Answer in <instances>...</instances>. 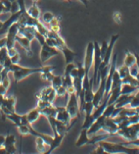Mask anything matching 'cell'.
<instances>
[{
	"label": "cell",
	"mask_w": 139,
	"mask_h": 154,
	"mask_svg": "<svg viewBox=\"0 0 139 154\" xmlns=\"http://www.w3.org/2000/svg\"><path fill=\"white\" fill-rule=\"evenodd\" d=\"M82 79H80V77H77V78H74L73 79V85H74V91H76V94L77 96L78 97V95H80V91H82Z\"/></svg>",
	"instance_id": "cell-29"
},
{
	"label": "cell",
	"mask_w": 139,
	"mask_h": 154,
	"mask_svg": "<svg viewBox=\"0 0 139 154\" xmlns=\"http://www.w3.org/2000/svg\"><path fill=\"white\" fill-rule=\"evenodd\" d=\"M35 38H36L37 40H38V42L40 43V45H43V44H45V37L43 35H41L40 32H38L36 31V29H35Z\"/></svg>",
	"instance_id": "cell-38"
},
{
	"label": "cell",
	"mask_w": 139,
	"mask_h": 154,
	"mask_svg": "<svg viewBox=\"0 0 139 154\" xmlns=\"http://www.w3.org/2000/svg\"><path fill=\"white\" fill-rule=\"evenodd\" d=\"M50 82L52 88L54 89H57L59 86L63 85V76H54Z\"/></svg>",
	"instance_id": "cell-31"
},
{
	"label": "cell",
	"mask_w": 139,
	"mask_h": 154,
	"mask_svg": "<svg viewBox=\"0 0 139 154\" xmlns=\"http://www.w3.org/2000/svg\"><path fill=\"white\" fill-rule=\"evenodd\" d=\"M137 89V86L131 85L129 84H122L121 92L122 94H132V93L136 92Z\"/></svg>",
	"instance_id": "cell-27"
},
{
	"label": "cell",
	"mask_w": 139,
	"mask_h": 154,
	"mask_svg": "<svg viewBox=\"0 0 139 154\" xmlns=\"http://www.w3.org/2000/svg\"><path fill=\"white\" fill-rule=\"evenodd\" d=\"M57 107V114H56V119L58 121H61L63 123L67 124V125H70L71 121H72V118L68 112L67 108L66 107H63V106H56Z\"/></svg>",
	"instance_id": "cell-14"
},
{
	"label": "cell",
	"mask_w": 139,
	"mask_h": 154,
	"mask_svg": "<svg viewBox=\"0 0 139 154\" xmlns=\"http://www.w3.org/2000/svg\"><path fill=\"white\" fill-rule=\"evenodd\" d=\"M94 153H106V152H105V149L102 147V146L98 144V146H97L96 149L94 150Z\"/></svg>",
	"instance_id": "cell-50"
},
{
	"label": "cell",
	"mask_w": 139,
	"mask_h": 154,
	"mask_svg": "<svg viewBox=\"0 0 139 154\" xmlns=\"http://www.w3.org/2000/svg\"><path fill=\"white\" fill-rule=\"evenodd\" d=\"M22 12H24V11L19 10V11H17V12H15V13H11V16L7 19V20L3 21L2 28L0 29V35H6L7 32H8V29L10 28V26L19 20V18H20Z\"/></svg>",
	"instance_id": "cell-10"
},
{
	"label": "cell",
	"mask_w": 139,
	"mask_h": 154,
	"mask_svg": "<svg viewBox=\"0 0 139 154\" xmlns=\"http://www.w3.org/2000/svg\"><path fill=\"white\" fill-rule=\"evenodd\" d=\"M113 18H114V20L117 24H119V25L122 24V15L119 12H116L114 14V16H113Z\"/></svg>",
	"instance_id": "cell-45"
},
{
	"label": "cell",
	"mask_w": 139,
	"mask_h": 154,
	"mask_svg": "<svg viewBox=\"0 0 139 154\" xmlns=\"http://www.w3.org/2000/svg\"><path fill=\"white\" fill-rule=\"evenodd\" d=\"M5 119L10 120V121L12 122L16 127L22 125V123H21V115L17 114L16 112H13V113H10L8 115H6L5 117H4V120Z\"/></svg>",
	"instance_id": "cell-28"
},
{
	"label": "cell",
	"mask_w": 139,
	"mask_h": 154,
	"mask_svg": "<svg viewBox=\"0 0 139 154\" xmlns=\"http://www.w3.org/2000/svg\"><path fill=\"white\" fill-rule=\"evenodd\" d=\"M87 130L88 129H83V128H82L80 137H78L77 140L76 141L77 147H81V146H83L85 144H89L90 137H89V134L87 133Z\"/></svg>",
	"instance_id": "cell-19"
},
{
	"label": "cell",
	"mask_w": 139,
	"mask_h": 154,
	"mask_svg": "<svg viewBox=\"0 0 139 154\" xmlns=\"http://www.w3.org/2000/svg\"><path fill=\"white\" fill-rule=\"evenodd\" d=\"M27 12H28V14L29 15V16L36 19V20H39L40 17H41L40 10H39L38 6H37V4H36V1H33V4L27 10Z\"/></svg>",
	"instance_id": "cell-25"
},
{
	"label": "cell",
	"mask_w": 139,
	"mask_h": 154,
	"mask_svg": "<svg viewBox=\"0 0 139 154\" xmlns=\"http://www.w3.org/2000/svg\"><path fill=\"white\" fill-rule=\"evenodd\" d=\"M106 117L102 114L101 116H99L98 118H97L91 126L88 128L87 130V133L89 136H93V134H95L97 131H99L100 130H102V127H103V124H104V121Z\"/></svg>",
	"instance_id": "cell-15"
},
{
	"label": "cell",
	"mask_w": 139,
	"mask_h": 154,
	"mask_svg": "<svg viewBox=\"0 0 139 154\" xmlns=\"http://www.w3.org/2000/svg\"><path fill=\"white\" fill-rule=\"evenodd\" d=\"M123 65L127 66L128 68H131L132 66L136 65V57H135V54L130 52L129 50H125V62H123Z\"/></svg>",
	"instance_id": "cell-23"
},
{
	"label": "cell",
	"mask_w": 139,
	"mask_h": 154,
	"mask_svg": "<svg viewBox=\"0 0 139 154\" xmlns=\"http://www.w3.org/2000/svg\"><path fill=\"white\" fill-rule=\"evenodd\" d=\"M55 17V15L53 13L51 12H44L42 15H41V20H42V22L44 24L46 25H49L50 22L53 20Z\"/></svg>",
	"instance_id": "cell-32"
},
{
	"label": "cell",
	"mask_w": 139,
	"mask_h": 154,
	"mask_svg": "<svg viewBox=\"0 0 139 154\" xmlns=\"http://www.w3.org/2000/svg\"><path fill=\"white\" fill-rule=\"evenodd\" d=\"M117 134L126 140H135V138L139 137V123L130 124L129 126L119 129Z\"/></svg>",
	"instance_id": "cell-3"
},
{
	"label": "cell",
	"mask_w": 139,
	"mask_h": 154,
	"mask_svg": "<svg viewBox=\"0 0 139 154\" xmlns=\"http://www.w3.org/2000/svg\"><path fill=\"white\" fill-rule=\"evenodd\" d=\"M33 1H37V0H33Z\"/></svg>",
	"instance_id": "cell-60"
},
{
	"label": "cell",
	"mask_w": 139,
	"mask_h": 154,
	"mask_svg": "<svg viewBox=\"0 0 139 154\" xmlns=\"http://www.w3.org/2000/svg\"><path fill=\"white\" fill-rule=\"evenodd\" d=\"M107 48H108V42L106 40H104L102 42V45L100 46V53H101V57H102V59L104 58L105 53H106V51H107Z\"/></svg>",
	"instance_id": "cell-42"
},
{
	"label": "cell",
	"mask_w": 139,
	"mask_h": 154,
	"mask_svg": "<svg viewBox=\"0 0 139 154\" xmlns=\"http://www.w3.org/2000/svg\"><path fill=\"white\" fill-rule=\"evenodd\" d=\"M93 110H94V105H93L92 101H90V102H85L84 106H83V111L85 114H91Z\"/></svg>",
	"instance_id": "cell-37"
},
{
	"label": "cell",
	"mask_w": 139,
	"mask_h": 154,
	"mask_svg": "<svg viewBox=\"0 0 139 154\" xmlns=\"http://www.w3.org/2000/svg\"><path fill=\"white\" fill-rule=\"evenodd\" d=\"M4 13H6L5 10H4V7H3L1 1H0V14H4Z\"/></svg>",
	"instance_id": "cell-53"
},
{
	"label": "cell",
	"mask_w": 139,
	"mask_h": 154,
	"mask_svg": "<svg viewBox=\"0 0 139 154\" xmlns=\"http://www.w3.org/2000/svg\"><path fill=\"white\" fill-rule=\"evenodd\" d=\"M115 108H116L115 103H114V104H109V105H107L106 108H105L104 112H103V115H104L106 118L111 117L112 114H113V112H114V110H115Z\"/></svg>",
	"instance_id": "cell-35"
},
{
	"label": "cell",
	"mask_w": 139,
	"mask_h": 154,
	"mask_svg": "<svg viewBox=\"0 0 139 154\" xmlns=\"http://www.w3.org/2000/svg\"><path fill=\"white\" fill-rule=\"evenodd\" d=\"M81 2H82V4H84V6L87 7V5H88V0H81Z\"/></svg>",
	"instance_id": "cell-56"
},
{
	"label": "cell",
	"mask_w": 139,
	"mask_h": 154,
	"mask_svg": "<svg viewBox=\"0 0 139 154\" xmlns=\"http://www.w3.org/2000/svg\"><path fill=\"white\" fill-rule=\"evenodd\" d=\"M35 144H36L37 152H39V153H46L48 148H49V144H48L42 137H36Z\"/></svg>",
	"instance_id": "cell-22"
},
{
	"label": "cell",
	"mask_w": 139,
	"mask_h": 154,
	"mask_svg": "<svg viewBox=\"0 0 139 154\" xmlns=\"http://www.w3.org/2000/svg\"><path fill=\"white\" fill-rule=\"evenodd\" d=\"M102 130L105 131L106 134H111V136H114V134H117L118 131H119V125L115 122L114 118L108 117L105 119Z\"/></svg>",
	"instance_id": "cell-12"
},
{
	"label": "cell",
	"mask_w": 139,
	"mask_h": 154,
	"mask_svg": "<svg viewBox=\"0 0 139 154\" xmlns=\"http://www.w3.org/2000/svg\"><path fill=\"white\" fill-rule=\"evenodd\" d=\"M4 97H5V95H2L1 93H0V107H1V105H2V103H3V100H4Z\"/></svg>",
	"instance_id": "cell-54"
},
{
	"label": "cell",
	"mask_w": 139,
	"mask_h": 154,
	"mask_svg": "<svg viewBox=\"0 0 139 154\" xmlns=\"http://www.w3.org/2000/svg\"><path fill=\"white\" fill-rule=\"evenodd\" d=\"M80 2H81V0H80Z\"/></svg>",
	"instance_id": "cell-61"
},
{
	"label": "cell",
	"mask_w": 139,
	"mask_h": 154,
	"mask_svg": "<svg viewBox=\"0 0 139 154\" xmlns=\"http://www.w3.org/2000/svg\"><path fill=\"white\" fill-rule=\"evenodd\" d=\"M3 68H4V67H3L2 65H0V84H1V72H2Z\"/></svg>",
	"instance_id": "cell-57"
},
{
	"label": "cell",
	"mask_w": 139,
	"mask_h": 154,
	"mask_svg": "<svg viewBox=\"0 0 139 154\" xmlns=\"http://www.w3.org/2000/svg\"><path fill=\"white\" fill-rule=\"evenodd\" d=\"M97 144L101 145L105 149L106 153H123V154H139V148H129V146H125L122 143H115V142H109L105 140L99 141Z\"/></svg>",
	"instance_id": "cell-1"
},
{
	"label": "cell",
	"mask_w": 139,
	"mask_h": 154,
	"mask_svg": "<svg viewBox=\"0 0 139 154\" xmlns=\"http://www.w3.org/2000/svg\"><path fill=\"white\" fill-rule=\"evenodd\" d=\"M134 94H121V96L117 99L115 102V106L117 108H122V107H127L128 104L130 103L131 99L133 98Z\"/></svg>",
	"instance_id": "cell-17"
},
{
	"label": "cell",
	"mask_w": 139,
	"mask_h": 154,
	"mask_svg": "<svg viewBox=\"0 0 139 154\" xmlns=\"http://www.w3.org/2000/svg\"><path fill=\"white\" fill-rule=\"evenodd\" d=\"M19 27H20V24L17 22H15L12 25L10 26V28L8 29V32L5 35L6 37V44L5 46L7 48V50H11L15 48V44H16V36L19 33Z\"/></svg>",
	"instance_id": "cell-6"
},
{
	"label": "cell",
	"mask_w": 139,
	"mask_h": 154,
	"mask_svg": "<svg viewBox=\"0 0 139 154\" xmlns=\"http://www.w3.org/2000/svg\"><path fill=\"white\" fill-rule=\"evenodd\" d=\"M4 142H5V137L0 134V148L4 146Z\"/></svg>",
	"instance_id": "cell-52"
},
{
	"label": "cell",
	"mask_w": 139,
	"mask_h": 154,
	"mask_svg": "<svg viewBox=\"0 0 139 154\" xmlns=\"http://www.w3.org/2000/svg\"><path fill=\"white\" fill-rule=\"evenodd\" d=\"M103 59L101 57V53H100V46L97 41H94V56H93V76L91 78V80L93 82V86H95L97 85H99L100 80L98 78V71H99V67L102 63Z\"/></svg>",
	"instance_id": "cell-2"
},
{
	"label": "cell",
	"mask_w": 139,
	"mask_h": 154,
	"mask_svg": "<svg viewBox=\"0 0 139 154\" xmlns=\"http://www.w3.org/2000/svg\"><path fill=\"white\" fill-rule=\"evenodd\" d=\"M35 29H36V31H37V32H40L41 35H43L45 37L47 36L48 32H49V29H47V28L45 27V26H44L42 23H40V22H38V23H37Z\"/></svg>",
	"instance_id": "cell-34"
},
{
	"label": "cell",
	"mask_w": 139,
	"mask_h": 154,
	"mask_svg": "<svg viewBox=\"0 0 139 154\" xmlns=\"http://www.w3.org/2000/svg\"><path fill=\"white\" fill-rule=\"evenodd\" d=\"M94 121H95V118L93 117L92 113L91 114H85V119H84L83 124H82V128H83V129H88Z\"/></svg>",
	"instance_id": "cell-30"
},
{
	"label": "cell",
	"mask_w": 139,
	"mask_h": 154,
	"mask_svg": "<svg viewBox=\"0 0 139 154\" xmlns=\"http://www.w3.org/2000/svg\"><path fill=\"white\" fill-rule=\"evenodd\" d=\"M7 56H8V50H7L6 46L0 48V65L3 66V63H4Z\"/></svg>",
	"instance_id": "cell-36"
},
{
	"label": "cell",
	"mask_w": 139,
	"mask_h": 154,
	"mask_svg": "<svg viewBox=\"0 0 139 154\" xmlns=\"http://www.w3.org/2000/svg\"><path fill=\"white\" fill-rule=\"evenodd\" d=\"M119 38V35H112L111 37V40L110 42L108 43V48H107V51L105 53V56L103 58V61L102 64L105 66H108L110 65V62H111V59H112V56H113V49H114V45L115 43L117 42V40Z\"/></svg>",
	"instance_id": "cell-11"
},
{
	"label": "cell",
	"mask_w": 139,
	"mask_h": 154,
	"mask_svg": "<svg viewBox=\"0 0 139 154\" xmlns=\"http://www.w3.org/2000/svg\"><path fill=\"white\" fill-rule=\"evenodd\" d=\"M55 91H56V94H57L58 96H66L68 94L67 88L64 85L59 86V88L57 89H55Z\"/></svg>",
	"instance_id": "cell-41"
},
{
	"label": "cell",
	"mask_w": 139,
	"mask_h": 154,
	"mask_svg": "<svg viewBox=\"0 0 139 154\" xmlns=\"http://www.w3.org/2000/svg\"><path fill=\"white\" fill-rule=\"evenodd\" d=\"M41 79L46 82H51L52 79L54 78V75L52 74L51 72H46V73H40Z\"/></svg>",
	"instance_id": "cell-40"
},
{
	"label": "cell",
	"mask_w": 139,
	"mask_h": 154,
	"mask_svg": "<svg viewBox=\"0 0 139 154\" xmlns=\"http://www.w3.org/2000/svg\"><path fill=\"white\" fill-rule=\"evenodd\" d=\"M76 67V65L74 64V62L66 64V68H65V72H64V76H71V72L72 70Z\"/></svg>",
	"instance_id": "cell-39"
},
{
	"label": "cell",
	"mask_w": 139,
	"mask_h": 154,
	"mask_svg": "<svg viewBox=\"0 0 139 154\" xmlns=\"http://www.w3.org/2000/svg\"><path fill=\"white\" fill-rule=\"evenodd\" d=\"M118 72L119 74V76H121L122 80V79H125V77H127L130 74L129 68L127 66H125V65H122V66L119 67V68L118 69Z\"/></svg>",
	"instance_id": "cell-33"
},
{
	"label": "cell",
	"mask_w": 139,
	"mask_h": 154,
	"mask_svg": "<svg viewBox=\"0 0 139 154\" xmlns=\"http://www.w3.org/2000/svg\"><path fill=\"white\" fill-rule=\"evenodd\" d=\"M67 110L69 112L71 118H77L80 117V103H78V97L77 96L76 92H73L69 94V98H68V103H67Z\"/></svg>",
	"instance_id": "cell-5"
},
{
	"label": "cell",
	"mask_w": 139,
	"mask_h": 154,
	"mask_svg": "<svg viewBox=\"0 0 139 154\" xmlns=\"http://www.w3.org/2000/svg\"><path fill=\"white\" fill-rule=\"evenodd\" d=\"M39 111H40L41 115H44L46 118L47 117H56V114H57V107L50 104V105H48L47 107L40 109Z\"/></svg>",
	"instance_id": "cell-24"
},
{
	"label": "cell",
	"mask_w": 139,
	"mask_h": 154,
	"mask_svg": "<svg viewBox=\"0 0 139 154\" xmlns=\"http://www.w3.org/2000/svg\"><path fill=\"white\" fill-rule=\"evenodd\" d=\"M11 58V61H12V64H18L19 62H20V54L18 53V52H16L15 54H13L12 56H10Z\"/></svg>",
	"instance_id": "cell-44"
},
{
	"label": "cell",
	"mask_w": 139,
	"mask_h": 154,
	"mask_svg": "<svg viewBox=\"0 0 139 154\" xmlns=\"http://www.w3.org/2000/svg\"><path fill=\"white\" fill-rule=\"evenodd\" d=\"M56 95H57V94H56L55 89L52 88V86H48V88H44L40 92L37 93L36 98L52 103L54 101Z\"/></svg>",
	"instance_id": "cell-9"
},
{
	"label": "cell",
	"mask_w": 139,
	"mask_h": 154,
	"mask_svg": "<svg viewBox=\"0 0 139 154\" xmlns=\"http://www.w3.org/2000/svg\"><path fill=\"white\" fill-rule=\"evenodd\" d=\"M40 111H39V109L38 108H35V109H32V110H31L29 112V113L27 114V117H28V121L29 123L31 124H33L35 121H37L38 120V118L40 117Z\"/></svg>",
	"instance_id": "cell-26"
},
{
	"label": "cell",
	"mask_w": 139,
	"mask_h": 154,
	"mask_svg": "<svg viewBox=\"0 0 139 154\" xmlns=\"http://www.w3.org/2000/svg\"><path fill=\"white\" fill-rule=\"evenodd\" d=\"M20 10V7H19V4L17 2V0H13L12 1V5H11V10H10V13H15L17 11Z\"/></svg>",
	"instance_id": "cell-43"
},
{
	"label": "cell",
	"mask_w": 139,
	"mask_h": 154,
	"mask_svg": "<svg viewBox=\"0 0 139 154\" xmlns=\"http://www.w3.org/2000/svg\"><path fill=\"white\" fill-rule=\"evenodd\" d=\"M21 123L22 125H29V121H28V117H27V114H24L21 116Z\"/></svg>",
	"instance_id": "cell-48"
},
{
	"label": "cell",
	"mask_w": 139,
	"mask_h": 154,
	"mask_svg": "<svg viewBox=\"0 0 139 154\" xmlns=\"http://www.w3.org/2000/svg\"><path fill=\"white\" fill-rule=\"evenodd\" d=\"M71 77H72V79H74L78 77V70H77V67L76 66L72 70V72H71Z\"/></svg>",
	"instance_id": "cell-49"
},
{
	"label": "cell",
	"mask_w": 139,
	"mask_h": 154,
	"mask_svg": "<svg viewBox=\"0 0 139 154\" xmlns=\"http://www.w3.org/2000/svg\"><path fill=\"white\" fill-rule=\"evenodd\" d=\"M65 136L66 134H56V136H54L51 143L49 144V148H48L46 153H51L52 151H54L55 149H57L59 146L61 145Z\"/></svg>",
	"instance_id": "cell-18"
},
{
	"label": "cell",
	"mask_w": 139,
	"mask_h": 154,
	"mask_svg": "<svg viewBox=\"0 0 139 154\" xmlns=\"http://www.w3.org/2000/svg\"><path fill=\"white\" fill-rule=\"evenodd\" d=\"M4 147L6 149L7 153L13 154L17 152L16 148V137L15 136L11 134H7V136L5 137V142H4Z\"/></svg>",
	"instance_id": "cell-13"
},
{
	"label": "cell",
	"mask_w": 139,
	"mask_h": 154,
	"mask_svg": "<svg viewBox=\"0 0 139 154\" xmlns=\"http://www.w3.org/2000/svg\"><path fill=\"white\" fill-rule=\"evenodd\" d=\"M15 105H16V98L13 95L4 97L3 103L1 105V107H0V111H1L3 120H4V117L6 115L15 112Z\"/></svg>",
	"instance_id": "cell-7"
},
{
	"label": "cell",
	"mask_w": 139,
	"mask_h": 154,
	"mask_svg": "<svg viewBox=\"0 0 139 154\" xmlns=\"http://www.w3.org/2000/svg\"><path fill=\"white\" fill-rule=\"evenodd\" d=\"M135 57H136V66L139 70V55L138 54H135Z\"/></svg>",
	"instance_id": "cell-55"
},
{
	"label": "cell",
	"mask_w": 139,
	"mask_h": 154,
	"mask_svg": "<svg viewBox=\"0 0 139 154\" xmlns=\"http://www.w3.org/2000/svg\"><path fill=\"white\" fill-rule=\"evenodd\" d=\"M16 42L19 43L23 48H24V49L26 50V52H27L29 57H32V48H31V42H32L31 40H29V38H27L26 36L18 35L16 36Z\"/></svg>",
	"instance_id": "cell-16"
},
{
	"label": "cell",
	"mask_w": 139,
	"mask_h": 154,
	"mask_svg": "<svg viewBox=\"0 0 139 154\" xmlns=\"http://www.w3.org/2000/svg\"><path fill=\"white\" fill-rule=\"evenodd\" d=\"M6 92H7V88L2 84H0V93H1L2 95H5Z\"/></svg>",
	"instance_id": "cell-51"
},
{
	"label": "cell",
	"mask_w": 139,
	"mask_h": 154,
	"mask_svg": "<svg viewBox=\"0 0 139 154\" xmlns=\"http://www.w3.org/2000/svg\"><path fill=\"white\" fill-rule=\"evenodd\" d=\"M136 78H137V80H138V85H137V88L139 89V73H138V75L136 76Z\"/></svg>",
	"instance_id": "cell-58"
},
{
	"label": "cell",
	"mask_w": 139,
	"mask_h": 154,
	"mask_svg": "<svg viewBox=\"0 0 139 154\" xmlns=\"http://www.w3.org/2000/svg\"><path fill=\"white\" fill-rule=\"evenodd\" d=\"M129 72H130V75H132L133 77H136L139 73V70L137 68V66L134 65V66L131 67V68H129Z\"/></svg>",
	"instance_id": "cell-46"
},
{
	"label": "cell",
	"mask_w": 139,
	"mask_h": 154,
	"mask_svg": "<svg viewBox=\"0 0 139 154\" xmlns=\"http://www.w3.org/2000/svg\"><path fill=\"white\" fill-rule=\"evenodd\" d=\"M43 72V67H36V68H27V67H20V69L13 72L15 84H17L23 79H26L27 77L31 76L33 74H40Z\"/></svg>",
	"instance_id": "cell-4"
},
{
	"label": "cell",
	"mask_w": 139,
	"mask_h": 154,
	"mask_svg": "<svg viewBox=\"0 0 139 154\" xmlns=\"http://www.w3.org/2000/svg\"><path fill=\"white\" fill-rule=\"evenodd\" d=\"M12 65V61H11V58H10V56L8 55L7 56V58L5 59V61L4 63H3V67L6 69H9V67Z\"/></svg>",
	"instance_id": "cell-47"
},
{
	"label": "cell",
	"mask_w": 139,
	"mask_h": 154,
	"mask_svg": "<svg viewBox=\"0 0 139 154\" xmlns=\"http://www.w3.org/2000/svg\"><path fill=\"white\" fill-rule=\"evenodd\" d=\"M60 51L62 52L63 55H64V57H65V62H66V64H69V63L74 62V59L77 56V53L74 51L71 50L70 48L67 46V44H66V45H64L61 48V49H60Z\"/></svg>",
	"instance_id": "cell-20"
},
{
	"label": "cell",
	"mask_w": 139,
	"mask_h": 154,
	"mask_svg": "<svg viewBox=\"0 0 139 154\" xmlns=\"http://www.w3.org/2000/svg\"><path fill=\"white\" fill-rule=\"evenodd\" d=\"M59 54V49H57L56 47H52L47 45L46 43L41 45L40 49V61L41 63H45L47 60H49L51 57L56 56Z\"/></svg>",
	"instance_id": "cell-8"
},
{
	"label": "cell",
	"mask_w": 139,
	"mask_h": 154,
	"mask_svg": "<svg viewBox=\"0 0 139 154\" xmlns=\"http://www.w3.org/2000/svg\"><path fill=\"white\" fill-rule=\"evenodd\" d=\"M121 88H122V85H119V86H117V88H112L110 91L109 95H108V105L109 104H114L119 97L121 96V94H122Z\"/></svg>",
	"instance_id": "cell-21"
},
{
	"label": "cell",
	"mask_w": 139,
	"mask_h": 154,
	"mask_svg": "<svg viewBox=\"0 0 139 154\" xmlns=\"http://www.w3.org/2000/svg\"><path fill=\"white\" fill-rule=\"evenodd\" d=\"M2 25H3V21H1V20H0V29L2 28Z\"/></svg>",
	"instance_id": "cell-59"
}]
</instances>
